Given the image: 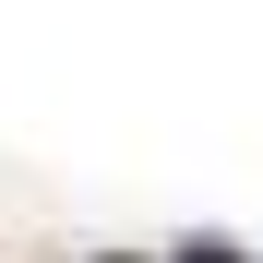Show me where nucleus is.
<instances>
[{
  "instance_id": "f257e3e1",
  "label": "nucleus",
  "mask_w": 263,
  "mask_h": 263,
  "mask_svg": "<svg viewBox=\"0 0 263 263\" xmlns=\"http://www.w3.org/2000/svg\"><path fill=\"white\" fill-rule=\"evenodd\" d=\"M192 263H228V251H192Z\"/></svg>"
}]
</instances>
